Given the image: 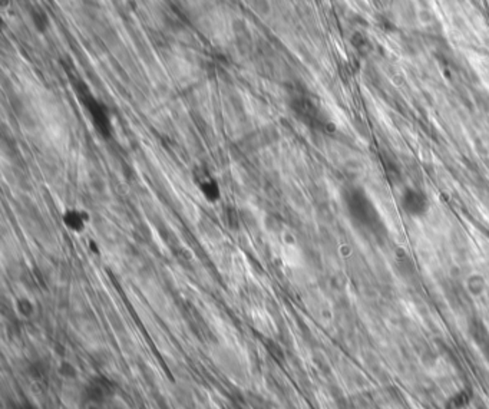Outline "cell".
<instances>
[{
    "mask_svg": "<svg viewBox=\"0 0 489 409\" xmlns=\"http://www.w3.org/2000/svg\"><path fill=\"white\" fill-rule=\"evenodd\" d=\"M115 397V383L106 377L90 378L82 389V401L92 408H101Z\"/></svg>",
    "mask_w": 489,
    "mask_h": 409,
    "instance_id": "6da1fadb",
    "label": "cell"
},
{
    "mask_svg": "<svg viewBox=\"0 0 489 409\" xmlns=\"http://www.w3.org/2000/svg\"><path fill=\"white\" fill-rule=\"evenodd\" d=\"M472 401V394L468 389H459L446 401V409H465Z\"/></svg>",
    "mask_w": 489,
    "mask_h": 409,
    "instance_id": "7a4b0ae2",
    "label": "cell"
},
{
    "mask_svg": "<svg viewBox=\"0 0 489 409\" xmlns=\"http://www.w3.org/2000/svg\"><path fill=\"white\" fill-rule=\"evenodd\" d=\"M9 409H38V408L29 401H19V402H12Z\"/></svg>",
    "mask_w": 489,
    "mask_h": 409,
    "instance_id": "3957f363",
    "label": "cell"
}]
</instances>
